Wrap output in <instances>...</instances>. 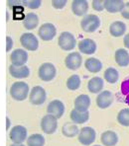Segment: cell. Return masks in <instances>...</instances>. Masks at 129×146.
<instances>
[{
	"instance_id": "obj_1",
	"label": "cell",
	"mask_w": 129,
	"mask_h": 146,
	"mask_svg": "<svg viewBox=\"0 0 129 146\" xmlns=\"http://www.w3.org/2000/svg\"><path fill=\"white\" fill-rule=\"evenodd\" d=\"M30 93L29 85L24 81H16L10 87V96L16 101H24Z\"/></svg>"
},
{
	"instance_id": "obj_2",
	"label": "cell",
	"mask_w": 129,
	"mask_h": 146,
	"mask_svg": "<svg viewBox=\"0 0 129 146\" xmlns=\"http://www.w3.org/2000/svg\"><path fill=\"white\" fill-rule=\"evenodd\" d=\"M100 19L94 14H89L83 16L81 21V27L85 33H93L99 28Z\"/></svg>"
},
{
	"instance_id": "obj_3",
	"label": "cell",
	"mask_w": 129,
	"mask_h": 146,
	"mask_svg": "<svg viewBox=\"0 0 129 146\" xmlns=\"http://www.w3.org/2000/svg\"><path fill=\"white\" fill-rule=\"evenodd\" d=\"M57 75V69L56 66L51 62H45L39 67L38 76L41 80L45 82H50L53 80Z\"/></svg>"
},
{
	"instance_id": "obj_4",
	"label": "cell",
	"mask_w": 129,
	"mask_h": 146,
	"mask_svg": "<svg viewBox=\"0 0 129 146\" xmlns=\"http://www.w3.org/2000/svg\"><path fill=\"white\" fill-rule=\"evenodd\" d=\"M58 44L63 50L70 51L77 46V40L75 36L70 32H63L58 38Z\"/></svg>"
},
{
	"instance_id": "obj_5",
	"label": "cell",
	"mask_w": 129,
	"mask_h": 146,
	"mask_svg": "<svg viewBox=\"0 0 129 146\" xmlns=\"http://www.w3.org/2000/svg\"><path fill=\"white\" fill-rule=\"evenodd\" d=\"M29 101L34 106H40L43 105L47 100V93L46 90L41 86H35L32 88L29 93Z\"/></svg>"
},
{
	"instance_id": "obj_6",
	"label": "cell",
	"mask_w": 129,
	"mask_h": 146,
	"mask_svg": "<svg viewBox=\"0 0 129 146\" xmlns=\"http://www.w3.org/2000/svg\"><path fill=\"white\" fill-rule=\"evenodd\" d=\"M77 139L79 143L85 146L91 145L96 139V132L90 126H85L81 129H79V132L77 134Z\"/></svg>"
},
{
	"instance_id": "obj_7",
	"label": "cell",
	"mask_w": 129,
	"mask_h": 146,
	"mask_svg": "<svg viewBox=\"0 0 129 146\" xmlns=\"http://www.w3.org/2000/svg\"><path fill=\"white\" fill-rule=\"evenodd\" d=\"M27 134V128L21 124H18L11 128L9 132V137L14 144H23V142L28 138Z\"/></svg>"
},
{
	"instance_id": "obj_8",
	"label": "cell",
	"mask_w": 129,
	"mask_h": 146,
	"mask_svg": "<svg viewBox=\"0 0 129 146\" xmlns=\"http://www.w3.org/2000/svg\"><path fill=\"white\" fill-rule=\"evenodd\" d=\"M21 46L25 49L30 51H35L39 48V40L34 34L32 33H24L20 36Z\"/></svg>"
},
{
	"instance_id": "obj_9",
	"label": "cell",
	"mask_w": 129,
	"mask_h": 146,
	"mask_svg": "<svg viewBox=\"0 0 129 146\" xmlns=\"http://www.w3.org/2000/svg\"><path fill=\"white\" fill-rule=\"evenodd\" d=\"M58 128V119L52 115L47 113L41 119V129L46 134H53Z\"/></svg>"
},
{
	"instance_id": "obj_10",
	"label": "cell",
	"mask_w": 129,
	"mask_h": 146,
	"mask_svg": "<svg viewBox=\"0 0 129 146\" xmlns=\"http://www.w3.org/2000/svg\"><path fill=\"white\" fill-rule=\"evenodd\" d=\"M57 29L55 25L52 23H45L40 26V29L38 31V36L43 40H52L56 36Z\"/></svg>"
},
{
	"instance_id": "obj_11",
	"label": "cell",
	"mask_w": 129,
	"mask_h": 146,
	"mask_svg": "<svg viewBox=\"0 0 129 146\" xmlns=\"http://www.w3.org/2000/svg\"><path fill=\"white\" fill-rule=\"evenodd\" d=\"M83 64V56L81 55V53L77 51H74L71 52L67 55L66 59H64V65L67 68L71 70H77Z\"/></svg>"
},
{
	"instance_id": "obj_12",
	"label": "cell",
	"mask_w": 129,
	"mask_h": 146,
	"mask_svg": "<svg viewBox=\"0 0 129 146\" xmlns=\"http://www.w3.org/2000/svg\"><path fill=\"white\" fill-rule=\"evenodd\" d=\"M28 60V53L23 48H16L10 54V61L14 66H24Z\"/></svg>"
},
{
	"instance_id": "obj_13",
	"label": "cell",
	"mask_w": 129,
	"mask_h": 146,
	"mask_svg": "<svg viewBox=\"0 0 129 146\" xmlns=\"http://www.w3.org/2000/svg\"><path fill=\"white\" fill-rule=\"evenodd\" d=\"M113 100V94L108 90H104L100 92L96 97V106L99 109H107L112 105Z\"/></svg>"
},
{
	"instance_id": "obj_14",
	"label": "cell",
	"mask_w": 129,
	"mask_h": 146,
	"mask_svg": "<svg viewBox=\"0 0 129 146\" xmlns=\"http://www.w3.org/2000/svg\"><path fill=\"white\" fill-rule=\"evenodd\" d=\"M47 111L49 115H52L56 119H60L63 117L64 113V105L61 100H53L49 103L47 107Z\"/></svg>"
},
{
	"instance_id": "obj_15",
	"label": "cell",
	"mask_w": 129,
	"mask_h": 146,
	"mask_svg": "<svg viewBox=\"0 0 129 146\" xmlns=\"http://www.w3.org/2000/svg\"><path fill=\"white\" fill-rule=\"evenodd\" d=\"M79 49V52L83 54L91 55L96 51V44L91 38H83L77 44Z\"/></svg>"
},
{
	"instance_id": "obj_16",
	"label": "cell",
	"mask_w": 129,
	"mask_h": 146,
	"mask_svg": "<svg viewBox=\"0 0 129 146\" xmlns=\"http://www.w3.org/2000/svg\"><path fill=\"white\" fill-rule=\"evenodd\" d=\"M90 98L89 95H85V94H81V95L77 96L74 102V107L75 110H77V111H87L90 107Z\"/></svg>"
},
{
	"instance_id": "obj_17",
	"label": "cell",
	"mask_w": 129,
	"mask_h": 146,
	"mask_svg": "<svg viewBox=\"0 0 129 146\" xmlns=\"http://www.w3.org/2000/svg\"><path fill=\"white\" fill-rule=\"evenodd\" d=\"M72 11L76 16H85L89 11V2L87 0H74L72 2Z\"/></svg>"
},
{
	"instance_id": "obj_18",
	"label": "cell",
	"mask_w": 129,
	"mask_h": 146,
	"mask_svg": "<svg viewBox=\"0 0 129 146\" xmlns=\"http://www.w3.org/2000/svg\"><path fill=\"white\" fill-rule=\"evenodd\" d=\"M9 74L16 79H24L29 77L30 69L27 65L19 66L18 67V66H14L11 64L9 66Z\"/></svg>"
},
{
	"instance_id": "obj_19",
	"label": "cell",
	"mask_w": 129,
	"mask_h": 146,
	"mask_svg": "<svg viewBox=\"0 0 129 146\" xmlns=\"http://www.w3.org/2000/svg\"><path fill=\"white\" fill-rule=\"evenodd\" d=\"M100 142L104 146H115L118 142V135L112 130H106L100 135Z\"/></svg>"
},
{
	"instance_id": "obj_20",
	"label": "cell",
	"mask_w": 129,
	"mask_h": 146,
	"mask_svg": "<svg viewBox=\"0 0 129 146\" xmlns=\"http://www.w3.org/2000/svg\"><path fill=\"white\" fill-rule=\"evenodd\" d=\"M103 86H104L103 79L99 76H95L89 79L87 83V90L92 94H99L102 91Z\"/></svg>"
},
{
	"instance_id": "obj_21",
	"label": "cell",
	"mask_w": 129,
	"mask_h": 146,
	"mask_svg": "<svg viewBox=\"0 0 129 146\" xmlns=\"http://www.w3.org/2000/svg\"><path fill=\"white\" fill-rule=\"evenodd\" d=\"M124 5L125 3L122 0H104V9L109 13L121 12Z\"/></svg>"
},
{
	"instance_id": "obj_22",
	"label": "cell",
	"mask_w": 129,
	"mask_h": 146,
	"mask_svg": "<svg viewBox=\"0 0 129 146\" xmlns=\"http://www.w3.org/2000/svg\"><path fill=\"white\" fill-rule=\"evenodd\" d=\"M109 33L114 38H119L126 33V25L121 21H115L109 26Z\"/></svg>"
},
{
	"instance_id": "obj_23",
	"label": "cell",
	"mask_w": 129,
	"mask_h": 146,
	"mask_svg": "<svg viewBox=\"0 0 129 146\" xmlns=\"http://www.w3.org/2000/svg\"><path fill=\"white\" fill-rule=\"evenodd\" d=\"M115 62L120 67H126L129 65V53L127 49L119 48L115 51L114 54Z\"/></svg>"
},
{
	"instance_id": "obj_24",
	"label": "cell",
	"mask_w": 129,
	"mask_h": 146,
	"mask_svg": "<svg viewBox=\"0 0 129 146\" xmlns=\"http://www.w3.org/2000/svg\"><path fill=\"white\" fill-rule=\"evenodd\" d=\"M71 119L72 121L74 122L75 124H83V123H85L89 119V111H77V110H73L71 111Z\"/></svg>"
},
{
	"instance_id": "obj_25",
	"label": "cell",
	"mask_w": 129,
	"mask_h": 146,
	"mask_svg": "<svg viewBox=\"0 0 129 146\" xmlns=\"http://www.w3.org/2000/svg\"><path fill=\"white\" fill-rule=\"evenodd\" d=\"M23 25L26 30H34L38 27L39 25V17L36 13H28L26 14L23 20Z\"/></svg>"
},
{
	"instance_id": "obj_26",
	"label": "cell",
	"mask_w": 129,
	"mask_h": 146,
	"mask_svg": "<svg viewBox=\"0 0 129 146\" xmlns=\"http://www.w3.org/2000/svg\"><path fill=\"white\" fill-rule=\"evenodd\" d=\"M85 67L90 73H98L102 69V63L95 57H89L85 61Z\"/></svg>"
},
{
	"instance_id": "obj_27",
	"label": "cell",
	"mask_w": 129,
	"mask_h": 146,
	"mask_svg": "<svg viewBox=\"0 0 129 146\" xmlns=\"http://www.w3.org/2000/svg\"><path fill=\"white\" fill-rule=\"evenodd\" d=\"M104 80L109 84H115L119 80V72L114 67H108L104 71Z\"/></svg>"
},
{
	"instance_id": "obj_28",
	"label": "cell",
	"mask_w": 129,
	"mask_h": 146,
	"mask_svg": "<svg viewBox=\"0 0 129 146\" xmlns=\"http://www.w3.org/2000/svg\"><path fill=\"white\" fill-rule=\"evenodd\" d=\"M79 129L77 124L72 123V122H67L62 127V133L67 137H75L79 134Z\"/></svg>"
},
{
	"instance_id": "obj_29",
	"label": "cell",
	"mask_w": 129,
	"mask_h": 146,
	"mask_svg": "<svg viewBox=\"0 0 129 146\" xmlns=\"http://www.w3.org/2000/svg\"><path fill=\"white\" fill-rule=\"evenodd\" d=\"M46 139L40 133H34L27 138V146H44Z\"/></svg>"
},
{
	"instance_id": "obj_30",
	"label": "cell",
	"mask_w": 129,
	"mask_h": 146,
	"mask_svg": "<svg viewBox=\"0 0 129 146\" xmlns=\"http://www.w3.org/2000/svg\"><path fill=\"white\" fill-rule=\"evenodd\" d=\"M81 84V79L77 74H74L70 76L67 80V87L71 91H76L79 88Z\"/></svg>"
},
{
	"instance_id": "obj_31",
	"label": "cell",
	"mask_w": 129,
	"mask_h": 146,
	"mask_svg": "<svg viewBox=\"0 0 129 146\" xmlns=\"http://www.w3.org/2000/svg\"><path fill=\"white\" fill-rule=\"evenodd\" d=\"M117 121L123 126H129V109H122L118 113Z\"/></svg>"
},
{
	"instance_id": "obj_32",
	"label": "cell",
	"mask_w": 129,
	"mask_h": 146,
	"mask_svg": "<svg viewBox=\"0 0 129 146\" xmlns=\"http://www.w3.org/2000/svg\"><path fill=\"white\" fill-rule=\"evenodd\" d=\"M42 1L41 0H29V1H23V6H26L30 9H37L41 6Z\"/></svg>"
},
{
	"instance_id": "obj_33",
	"label": "cell",
	"mask_w": 129,
	"mask_h": 146,
	"mask_svg": "<svg viewBox=\"0 0 129 146\" xmlns=\"http://www.w3.org/2000/svg\"><path fill=\"white\" fill-rule=\"evenodd\" d=\"M121 92L123 94V96L125 97L126 103L129 105V79L126 81H124L121 85Z\"/></svg>"
},
{
	"instance_id": "obj_34",
	"label": "cell",
	"mask_w": 129,
	"mask_h": 146,
	"mask_svg": "<svg viewBox=\"0 0 129 146\" xmlns=\"http://www.w3.org/2000/svg\"><path fill=\"white\" fill-rule=\"evenodd\" d=\"M91 6L93 8V10L101 12L104 10V1L103 0H93L91 3Z\"/></svg>"
},
{
	"instance_id": "obj_35",
	"label": "cell",
	"mask_w": 129,
	"mask_h": 146,
	"mask_svg": "<svg viewBox=\"0 0 129 146\" xmlns=\"http://www.w3.org/2000/svg\"><path fill=\"white\" fill-rule=\"evenodd\" d=\"M67 3H68L67 0H52V6L55 9H63Z\"/></svg>"
},
{
	"instance_id": "obj_36",
	"label": "cell",
	"mask_w": 129,
	"mask_h": 146,
	"mask_svg": "<svg viewBox=\"0 0 129 146\" xmlns=\"http://www.w3.org/2000/svg\"><path fill=\"white\" fill-rule=\"evenodd\" d=\"M7 4L10 8H13V9H14V8L22 6L23 1H21V0H9V1L7 2Z\"/></svg>"
},
{
	"instance_id": "obj_37",
	"label": "cell",
	"mask_w": 129,
	"mask_h": 146,
	"mask_svg": "<svg viewBox=\"0 0 129 146\" xmlns=\"http://www.w3.org/2000/svg\"><path fill=\"white\" fill-rule=\"evenodd\" d=\"M121 16L126 20H129V2L125 3L123 10L121 11Z\"/></svg>"
},
{
	"instance_id": "obj_38",
	"label": "cell",
	"mask_w": 129,
	"mask_h": 146,
	"mask_svg": "<svg viewBox=\"0 0 129 146\" xmlns=\"http://www.w3.org/2000/svg\"><path fill=\"white\" fill-rule=\"evenodd\" d=\"M13 44H14V42H13L11 36H6V51H7V52L12 49Z\"/></svg>"
},
{
	"instance_id": "obj_39",
	"label": "cell",
	"mask_w": 129,
	"mask_h": 146,
	"mask_svg": "<svg viewBox=\"0 0 129 146\" xmlns=\"http://www.w3.org/2000/svg\"><path fill=\"white\" fill-rule=\"evenodd\" d=\"M123 44H124V48H126L127 49H129V34L124 36L123 38Z\"/></svg>"
},
{
	"instance_id": "obj_40",
	"label": "cell",
	"mask_w": 129,
	"mask_h": 146,
	"mask_svg": "<svg viewBox=\"0 0 129 146\" xmlns=\"http://www.w3.org/2000/svg\"><path fill=\"white\" fill-rule=\"evenodd\" d=\"M10 126H11V121H10V119L9 117H6V129H9L10 128Z\"/></svg>"
},
{
	"instance_id": "obj_41",
	"label": "cell",
	"mask_w": 129,
	"mask_h": 146,
	"mask_svg": "<svg viewBox=\"0 0 129 146\" xmlns=\"http://www.w3.org/2000/svg\"><path fill=\"white\" fill-rule=\"evenodd\" d=\"M10 146H25L24 144H14V143H13V144H11Z\"/></svg>"
},
{
	"instance_id": "obj_42",
	"label": "cell",
	"mask_w": 129,
	"mask_h": 146,
	"mask_svg": "<svg viewBox=\"0 0 129 146\" xmlns=\"http://www.w3.org/2000/svg\"><path fill=\"white\" fill-rule=\"evenodd\" d=\"M92 146H101V145H92Z\"/></svg>"
}]
</instances>
